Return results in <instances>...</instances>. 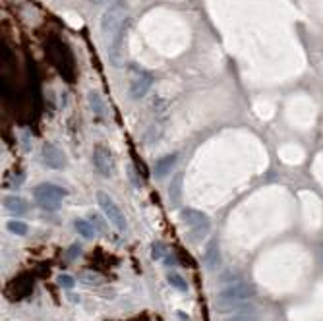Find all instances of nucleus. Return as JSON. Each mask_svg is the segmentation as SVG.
I'll return each instance as SVG.
<instances>
[{
	"mask_svg": "<svg viewBox=\"0 0 323 321\" xmlns=\"http://www.w3.org/2000/svg\"><path fill=\"white\" fill-rule=\"evenodd\" d=\"M182 184H184V174L176 172L174 178L170 180V186H168V199L174 207H178L180 201H182Z\"/></svg>",
	"mask_w": 323,
	"mask_h": 321,
	"instance_id": "obj_12",
	"label": "nucleus"
},
{
	"mask_svg": "<svg viewBox=\"0 0 323 321\" xmlns=\"http://www.w3.org/2000/svg\"><path fill=\"white\" fill-rule=\"evenodd\" d=\"M6 229L12 232V234H16V236H25V234L29 232L27 225L21 223V221H8V223H6Z\"/></svg>",
	"mask_w": 323,
	"mask_h": 321,
	"instance_id": "obj_17",
	"label": "nucleus"
},
{
	"mask_svg": "<svg viewBox=\"0 0 323 321\" xmlns=\"http://www.w3.org/2000/svg\"><path fill=\"white\" fill-rule=\"evenodd\" d=\"M180 223L190 229L188 234H186V240L192 242V244H198L201 238H205V234L209 232L211 225H209V217L205 213H201L198 209H182L178 213Z\"/></svg>",
	"mask_w": 323,
	"mask_h": 321,
	"instance_id": "obj_1",
	"label": "nucleus"
},
{
	"mask_svg": "<svg viewBox=\"0 0 323 321\" xmlns=\"http://www.w3.org/2000/svg\"><path fill=\"white\" fill-rule=\"evenodd\" d=\"M255 292H257L255 286L250 283H233L217 296L215 310H234L236 306H240L246 300H250L251 296H255Z\"/></svg>",
	"mask_w": 323,
	"mask_h": 321,
	"instance_id": "obj_2",
	"label": "nucleus"
},
{
	"mask_svg": "<svg viewBox=\"0 0 323 321\" xmlns=\"http://www.w3.org/2000/svg\"><path fill=\"white\" fill-rule=\"evenodd\" d=\"M151 255H153V259H164V257L168 255L166 244H164V242H153V246H151Z\"/></svg>",
	"mask_w": 323,
	"mask_h": 321,
	"instance_id": "obj_18",
	"label": "nucleus"
},
{
	"mask_svg": "<svg viewBox=\"0 0 323 321\" xmlns=\"http://www.w3.org/2000/svg\"><path fill=\"white\" fill-rule=\"evenodd\" d=\"M151 85H153V78H151V74L149 72H138L136 74V78L132 80V83H130V97L134 99V101H140V99H144L145 95L149 93L151 89Z\"/></svg>",
	"mask_w": 323,
	"mask_h": 321,
	"instance_id": "obj_9",
	"label": "nucleus"
},
{
	"mask_svg": "<svg viewBox=\"0 0 323 321\" xmlns=\"http://www.w3.org/2000/svg\"><path fill=\"white\" fill-rule=\"evenodd\" d=\"M166 281L170 283L172 288H176V290H180V292H186V290H188V283H186V279H184L180 273H176V271H170V273L166 275Z\"/></svg>",
	"mask_w": 323,
	"mask_h": 321,
	"instance_id": "obj_15",
	"label": "nucleus"
},
{
	"mask_svg": "<svg viewBox=\"0 0 323 321\" xmlns=\"http://www.w3.org/2000/svg\"><path fill=\"white\" fill-rule=\"evenodd\" d=\"M87 101H89V107H91V110H93V114H97V116H101V118L107 116V112H108L107 103H105V99H103V95H101L99 91H89Z\"/></svg>",
	"mask_w": 323,
	"mask_h": 321,
	"instance_id": "obj_13",
	"label": "nucleus"
},
{
	"mask_svg": "<svg viewBox=\"0 0 323 321\" xmlns=\"http://www.w3.org/2000/svg\"><path fill=\"white\" fill-rule=\"evenodd\" d=\"M33 196H35V201L43 209L58 211L60 205H62V199L66 197V190L56 186V184H51V182H43L33 190Z\"/></svg>",
	"mask_w": 323,
	"mask_h": 321,
	"instance_id": "obj_3",
	"label": "nucleus"
},
{
	"mask_svg": "<svg viewBox=\"0 0 323 321\" xmlns=\"http://www.w3.org/2000/svg\"><path fill=\"white\" fill-rule=\"evenodd\" d=\"M126 170H128V176H130V180H132V182H134L136 186H140V180H138V172H136V168H134V166L130 164V166H128Z\"/></svg>",
	"mask_w": 323,
	"mask_h": 321,
	"instance_id": "obj_21",
	"label": "nucleus"
},
{
	"mask_svg": "<svg viewBox=\"0 0 323 321\" xmlns=\"http://www.w3.org/2000/svg\"><path fill=\"white\" fill-rule=\"evenodd\" d=\"M95 199H97V205L101 207V211L105 213V217L108 219V223L116 229V231L120 232H126L128 231V223H126V217L124 213L120 211V207L110 199L107 192H103V190H97V194H95Z\"/></svg>",
	"mask_w": 323,
	"mask_h": 321,
	"instance_id": "obj_5",
	"label": "nucleus"
},
{
	"mask_svg": "<svg viewBox=\"0 0 323 321\" xmlns=\"http://www.w3.org/2000/svg\"><path fill=\"white\" fill-rule=\"evenodd\" d=\"M78 251H80V246H78V244H74L72 248L68 250V261H74V259H76V255H78Z\"/></svg>",
	"mask_w": 323,
	"mask_h": 321,
	"instance_id": "obj_22",
	"label": "nucleus"
},
{
	"mask_svg": "<svg viewBox=\"0 0 323 321\" xmlns=\"http://www.w3.org/2000/svg\"><path fill=\"white\" fill-rule=\"evenodd\" d=\"M203 263L209 271H215L221 263V250H219V240L211 238L205 244V251H203Z\"/></svg>",
	"mask_w": 323,
	"mask_h": 321,
	"instance_id": "obj_10",
	"label": "nucleus"
},
{
	"mask_svg": "<svg viewBox=\"0 0 323 321\" xmlns=\"http://www.w3.org/2000/svg\"><path fill=\"white\" fill-rule=\"evenodd\" d=\"M4 207L10 213H16V215L27 213V203H25V199H21L19 196H6L4 197Z\"/></svg>",
	"mask_w": 323,
	"mask_h": 321,
	"instance_id": "obj_14",
	"label": "nucleus"
},
{
	"mask_svg": "<svg viewBox=\"0 0 323 321\" xmlns=\"http://www.w3.org/2000/svg\"><path fill=\"white\" fill-rule=\"evenodd\" d=\"M41 157H43V162L53 168V170H62L66 166V155L64 151L54 145V143H45L43 149H41Z\"/></svg>",
	"mask_w": 323,
	"mask_h": 321,
	"instance_id": "obj_8",
	"label": "nucleus"
},
{
	"mask_svg": "<svg viewBox=\"0 0 323 321\" xmlns=\"http://www.w3.org/2000/svg\"><path fill=\"white\" fill-rule=\"evenodd\" d=\"M176 159H178L176 153H170V155L161 157V159L155 162V166H153V174H155L157 178H164V176L172 170V166L176 164Z\"/></svg>",
	"mask_w": 323,
	"mask_h": 321,
	"instance_id": "obj_11",
	"label": "nucleus"
},
{
	"mask_svg": "<svg viewBox=\"0 0 323 321\" xmlns=\"http://www.w3.org/2000/svg\"><path fill=\"white\" fill-rule=\"evenodd\" d=\"M74 225H76V231H78V234H81V238H87V240H91V238L95 236V231H93L91 223H87L85 219H78Z\"/></svg>",
	"mask_w": 323,
	"mask_h": 321,
	"instance_id": "obj_16",
	"label": "nucleus"
},
{
	"mask_svg": "<svg viewBox=\"0 0 323 321\" xmlns=\"http://www.w3.org/2000/svg\"><path fill=\"white\" fill-rule=\"evenodd\" d=\"M56 283L62 286V288H68V290H72L74 286H76V281H74L72 275H58V279H56Z\"/></svg>",
	"mask_w": 323,
	"mask_h": 321,
	"instance_id": "obj_20",
	"label": "nucleus"
},
{
	"mask_svg": "<svg viewBox=\"0 0 323 321\" xmlns=\"http://www.w3.org/2000/svg\"><path fill=\"white\" fill-rule=\"evenodd\" d=\"M223 321H257V316L253 312H238L236 316H231L229 320Z\"/></svg>",
	"mask_w": 323,
	"mask_h": 321,
	"instance_id": "obj_19",
	"label": "nucleus"
},
{
	"mask_svg": "<svg viewBox=\"0 0 323 321\" xmlns=\"http://www.w3.org/2000/svg\"><path fill=\"white\" fill-rule=\"evenodd\" d=\"M91 4H95V6H99V4H103V2H105V0H89Z\"/></svg>",
	"mask_w": 323,
	"mask_h": 321,
	"instance_id": "obj_23",
	"label": "nucleus"
},
{
	"mask_svg": "<svg viewBox=\"0 0 323 321\" xmlns=\"http://www.w3.org/2000/svg\"><path fill=\"white\" fill-rule=\"evenodd\" d=\"M128 31H130V19H126L124 25L116 31V35L112 37V43L108 47V60L114 68H122L126 58V39H128Z\"/></svg>",
	"mask_w": 323,
	"mask_h": 321,
	"instance_id": "obj_6",
	"label": "nucleus"
},
{
	"mask_svg": "<svg viewBox=\"0 0 323 321\" xmlns=\"http://www.w3.org/2000/svg\"><path fill=\"white\" fill-rule=\"evenodd\" d=\"M93 166L105 178H108L112 174L114 160H112V153L108 151L105 145H95V149H93Z\"/></svg>",
	"mask_w": 323,
	"mask_h": 321,
	"instance_id": "obj_7",
	"label": "nucleus"
},
{
	"mask_svg": "<svg viewBox=\"0 0 323 321\" xmlns=\"http://www.w3.org/2000/svg\"><path fill=\"white\" fill-rule=\"evenodd\" d=\"M126 14H128V6H126V0H116L112 2V6L105 10V14L101 16V31L103 35L114 37L116 31L124 25Z\"/></svg>",
	"mask_w": 323,
	"mask_h": 321,
	"instance_id": "obj_4",
	"label": "nucleus"
}]
</instances>
